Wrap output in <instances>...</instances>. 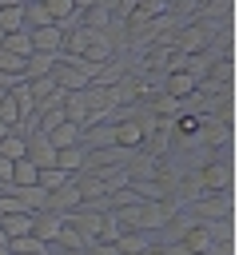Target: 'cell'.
Here are the masks:
<instances>
[{
  "instance_id": "obj_18",
  "label": "cell",
  "mask_w": 239,
  "mask_h": 255,
  "mask_svg": "<svg viewBox=\"0 0 239 255\" xmlns=\"http://www.w3.org/2000/svg\"><path fill=\"white\" fill-rule=\"evenodd\" d=\"M4 96H8V92H4V88H0V100H4Z\"/></svg>"
},
{
  "instance_id": "obj_14",
  "label": "cell",
  "mask_w": 239,
  "mask_h": 255,
  "mask_svg": "<svg viewBox=\"0 0 239 255\" xmlns=\"http://www.w3.org/2000/svg\"><path fill=\"white\" fill-rule=\"evenodd\" d=\"M24 147H28V139H24V135H16V131H8V135L0 139V155H4V159H12V163H16V159H24Z\"/></svg>"
},
{
  "instance_id": "obj_5",
  "label": "cell",
  "mask_w": 239,
  "mask_h": 255,
  "mask_svg": "<svg viewBox=\"0 0 239 255\" xmlns=\"http://www.w3.org/2000/svg\"><path fill=\"white\" fill-rule=\"evenodd\" d=\"M36 227V215L32 211H12V215H0V231L8 239H20V235H32Z\"/></svg>"
},
{
  "instance_id": "obj_1",
  "label": "cell",
  "mask_w": 239,
  "mask_h": 255,
  "mask_svg": "<svg viewBox=\"0 0 239 255\" xmlns=\"http://www.w3.org/2000/svg\"><path fill=\"white\" fill-rule=\"evenodd\" d=\"M199 183H203V191H231V159L227 155L207 159L199 167Z\"/></svg>"
},
{
  "instance_id": "obj_9",
  "label": "cell",
  "mask_w": 239,
  "mask_h": 255,
  "mask_svg": "<svg viewBox=\"0 0 239 255\" xmlns=\"http://www.w3.org/2000/svg\"><path fill=\"white\" fill-rule=\"evenodd\" d=\"M56 167L68 171V175H80L88 167V151L84 147H64V151H56Z\"/></svg>"
},
{
  "instance_id": "obj_15",
  "label": "cell",
  "mask_w": 239,
  "mask_h": 255,
  "mask_svg": "<svg viewBox=\"0 0 239 255\" xmlns=\"http://www.w3.org/2000/svg\"><path fill=\"white\" fill-rule=\"evenodd\" d=\"M56 243H60V247H68V251H84V247H88V239H84V235H80L72 223H64V227H60Z\"/></svg>"
},
{
  "instance_id": "obj_4",
  "label": "cell",
  "mask_w": 239,
  "mask_h": 255,
  "mask_svg": "<svg viewBox=\"0 0 239 255\" xmlns=\"http://www.w3.org/2000/svg\"><path fill=\"white\" fill-rule=\"evenodd\" d=\"M24 159H32V163H36L40 171H44V167H56V147H52V143H48V139H44V135L36 131V135H28Z\"/></svg>"
},
{
  "instance_id": "obj_2",
  "label": "cell",
  "mask_w": 239,
  "mask_h": 255,
  "mask_svg": "<svg viewBox=\"0 0 239 255\" xmlns=\"http://www.w3.org/2000/svg\"><path fill=\"white\" fill-rule=\"evenodd\" d=\"M32 52H44V56H64V28L60 24H44V28H32Z\"/></svg>"
},
{
  "instance_id": "obj_16",
  "label": "cell",
  "mask_w": 239,
  "mask_h": 255,
  "mask_svg": "<svg viewBox=\"0 0 239 255\" xmlns=\"http://www.w3.org/2000/svg\"><path fill=\"white\" fill-rule=\"evenodd\" d=\"M8 131H12V128H8V124H0V139H4V135H8Z\"/></svg>"
},
{
  "instance_id": "obj_13",
  "label": "cell",
  "mask_w": 239,
  "mask_h": 255,
  "mask_svg": "<svg viewBox=\"0 0 239 255\" xmlns=\"http://www.w3.org/2000/svg\"><path fill=\"white\" fill-rule=\"evenodd\" d=\"M8 251L12 255H48V243H40L36 235H20V239H8Z\"/></svg>"
},
{
  "instance_id": "obj_12",
  "label": "cell",
  "mask_w": 239,
  "mask_h": 255,
  "mask_svg": "<svg viewBox=\"0 0 239 255\" xmlns=\"http://www.w3.org/2000/svg\"><path fill=\"white\" fill-rule=\"evenodd\" d=\"M68 183H72V175H68V171H60V167H44V171H40V179H36V187H44L48 195H52V191H60V187H68Z\"/></svg>"
},
{
  "instance_id": "obj_10",
  "label": "cell",
  "mask_w": 239,
  "mask_h": 255,
  "mask_svg": "<svg viewBox=\"0 0 239 255\" xmlns=\"http://www.w3.org/2000/svg\"><path fill=\"white\" fill-rule=\"evenodd\" d=\"M36 179H40V167H36L32 159H16V163H12V191L36 187Z\"/></svg>"
},
{
  "instance_id": "obj_6",
  "label": "cell",
  "mask_w": 239,
  "mask_h": 255,
  "mask_svg": "<svg viewBox=\"0 0 239 255\" xmlns=\"http://www.w3.org/2000/svg\"><path fill=\"white\" fill-rule=\"evenodd\" d=\"M44 139H48L56 151H64V147H80V128H76L72 120H64V124H56V128H52Z\"/></svg>"
},
{
  "instance_id": "obj_3",
  "label": "cell",
  "mask_w": 239,
  "mask_h": 255,
  "mask_svg": "<svg viewBox=\"0 0 239 255\" xmlns=\"http://www.w3.org/2000/svg\"><path fill=\"white\" fill-rule=\"evenodd\" d=\"M195 88H199V80H195L191 72H183V68H167V76H163V96H171V100L183 104Z\"/></svg>"
},
{
  "instance_id": "obj_17",
  "label": "cell",
  "mask_w": 239,
  "mask_h": 255,
  "mask_svg": "<svg viewBox=\"0 0 239 255\" xmlns=\"http://www.w3.org/2000/svg\"><path fill=\"white\" fill-rule=\"evenodd\" d=\"M0 255H12V251H8V247H0Z\"/></svg>"
},
{
  "instance_id": "obj_8",
  "label": "cell",
  "mask_w": 239,
  "mask_h": 255,
  "mask_svg": "<svg viewBox=\"0 0 239 255\" xmlns=\"http://www.w3.org/2000/svg\"><path fill=\"white\" fill-rule=\"evenodd\" d=\"M147 247H151V231H123L116 239V251L120 255H143Z\"/></svg>"
},
{
  "instance_id": "obj_7",
  "label": "cell",
  "mask_w": 239,
  "mask_h": 255,
  "mask_svg": "<svg viewBox=\"0 0 239 255\" xmlns=\"http://www.w3.org/2000/svg\"><path fill=\"white\" fill-rule=\"evenodd\" d=\"M60 227H64V215H56V211H40V215H36V227H32V235H36L40 243H56Z\"/></svg>"
},
{
  "instance_id": "obj_11",
  "label": "cell",
  "mask_w": 239,
  "mask_h": 255,
  "mask_svg": "<svg viewBox=\"0 0 239 255\" xmlns=\"http://www.w3.org/2000/svg\"><path fill=\"white\" fill-rule=\"evenodd\" d=\"M0 48L12 52V56H20V60H28V56H32V36H28V28H24V32H8Z\"/></svg>"
}]
</instances>
